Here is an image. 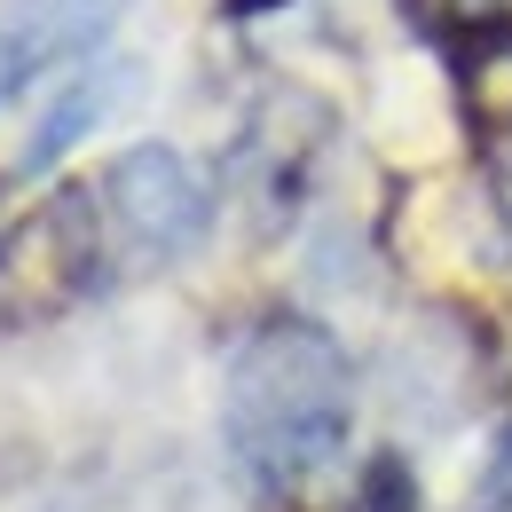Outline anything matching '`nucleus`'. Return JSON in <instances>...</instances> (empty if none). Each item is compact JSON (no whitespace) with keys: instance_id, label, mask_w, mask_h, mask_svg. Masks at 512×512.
Here are the masks:
<instances>
[{"instance_id":"1","label":"nucleus","mask_w":512,"mask_h":512,"mask_svg":"<svg viewBox=\"0 0 512 512\" xmlns=\"http://www.w3.org/2000/svg\"><path fill=\"white\" fill-rule=\"evenodd\" d=\"M347 355L308 316H268L229 355V442L268 489L323 473L347 442Z\"/></svg>"},{"instance_id":"2","label":"nucleus","mask_w":512,"mask_h":512,"mask_svg":"<svg viewBox=\"0 0 512 512\" xmlns=\"http://www.w3.org/2000/svg\"><path fill=\"white\" fill-rule=\"evenodd\" d=\"M103 268V221H95V190H56L48 205H32L8 245H0V300L8 316H56L71 308Z\"/></svg>"},{"instance_id":"3","label":"nucleus","mask_w":512,"mask_h":512,"mask_svg":"<svg viewBox=\"0 0 512 512\" xmlns=\"http://www.w3.org/2000/svg\"><path fill=\"white\" fill-rule=\"evenodd\" d=\"M103 205H111L119 237L142 260H182L205 237V213H213L205 182L190 174V158L174 142H134V150H119V166L103 182Z\"/></svg>"},{"instance_id":"4","label":"nucleus","mask_w":512,"mask_h":512,"mask_svg":"<svg viewBox=\"0 0 512 512\" xmlns=\"http://www.w3.org/2000/svg\"><path fill=\"white\" fill-rule=\"evenodd\" d=\"M119 0H0V95L40 87L48 71L103 48Z\"/></svg>"},{"instance_id":"5","label":"nucleus","mask_w":512,"mask_h":512,"mask_svg":"<svg viewBox=\"0 0 512 512\" xmlns=\"http://www.w3.org/2000/svg\"><path fill=\"white\" fill-rule=\"evenodd\" d=\"M465 127L505 142L512 134V24L473 32V56H465Z\"/></svg>"},{"instance_id":"6","label":"nucleus","mask_w":512,"mask_h":512,"mask_svg":"<svg viewBox=\"0 0 512 512\" xmlns=\"http://www.w3.org/2000/svg\"><path fill=\"white\" fill-rule=\"evenodd\" d=\"M103 111H111V87H103V79H79V87H71L64 103L48 111V127H40L32 142H24V174H40V166H56V158H64V150H71V142H79L87 127H95Z\"/></svg>"},{"instance_id":"7","label":"nucleus","mask_w":512,"mask_h":512,"mask_svg":"<svg viewBox=\"0 0 512 512\" xmlns=\"http://www.w3.org/2000/svg\"><path fill=\"white\" fill-rule=\"evenodd\" d=\"M355 512H418V481L402 457H371L363 465V505Z\"/></svg>"},{"instance_id":"8","label":"nucleus","mask_w":512,"mask_h":512,"mask_svg":"<svg viewBox=\"0 0 512 512\" xmlns=\"http://www.w3.org/2000/svg\"><path fill=\"white\" fill-rule=\"evenodd\" d=\"M426 16H449V24H473V32H489V24H505L512 0H418Z\"/></svg>"},{"instance_id":"9","label":"nucleus","mask_w":512,"mask_h":512,"mask_svg":"<svg viewBox=\"0 0 512 512\" xmlns=\"http://www.w3.org/2000/svg\"><path fill=\"white\" fill-rule=\"evenodd\" d=\"M489 489H497V505H512V434H505V449H497V473H489Z\"/></svg>"},{"instance_id":"10","label":"nucleus","mask_w":512,"mask_h":512,"mask_svg":"<svg viewBox=\"0 0 512 512\" xmlns=\"http://www.w3.org/2000/svg\"><path fill=\"white\" fill-rule=\"evenodd\" d=\"M253 8H276V0H229V16H253Z\"/></svg>"},{"instance_id":"11","label":"nucleus","mask_w":512,"mask_h":512,"mask_svg":"<svg viewBox=\"0 0 512 512\" xmlns=\"http://www.w3.org/2000/svg\"><path fill=\"white\" fill-rule=\"evenodd\" d=\"M505 205H512V182H505Z\"/></svg>"},{"instance_id":"12","label":"nucleus","mask_w":512,"mask_h":512,"mask_svg":"<svg viewBox=\"0 0 512 512\" xmlns=\"http://www.w3.org/2000/svg\"><path fill=\"white\" fill-rule=\"evenodd\" d=\"M489 512H512V505H489Z\"/></svg>"}]
</instances>
